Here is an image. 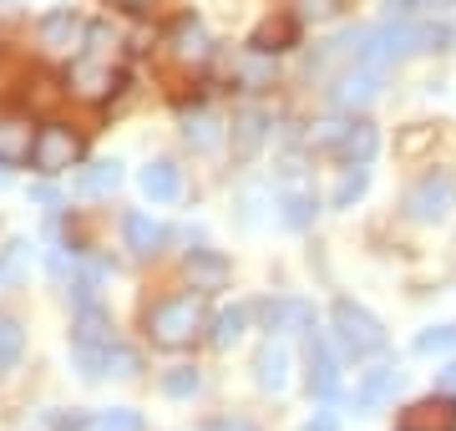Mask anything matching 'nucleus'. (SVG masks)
<instances>
[{"label":"nucleus","instance_id":"nucleus-32","mask_svg":"<svg viewBox=\"0 0 456 431\" xmlns=\"http://www.w3.org/2000/svg\"><path fill=\"white\" fill-rule=\"evenodd\" d=\"M431 137H436V127H411V133L401 137V142H395V152H401V158H416V152H421L426 142H431Z\"/></svg>","mask_w":456,"mask_h":431},{"label":"nucleus","instance_id":"nucleus-11","mask_svg":"<svg viewBox=\"0 0 456 431\" xmlns=\"http://www.w3.org/2000/svg\"><path fill=\"white\" fill-rule=\"evenodd\" d=\"M137 183H142V193L152 203H178L183 199V167L173 163V158H152V163L137 173Z\"/></svg>","mask_w":456,"mask_h":431},{"label":"nucleus","instance_id":"nucleus-9","mask_svg":"<svg viewBox=\"0 0 456 431\" xmlns=\"http://www.w3.org/2000/svg\"><path fill=\"white\" fill-rule=\"evenodd\" d=\"M395 391H401V370L395 365H370L355 381V406L360 411H380L386 401H395Z\"/></svg>","mask_w":456,"mask_h":431},{"label":"nucleus","instance_id":"nucleus-1","mask_svg":"<svg viewBox=\"0 0 456 431\" xmlns=\"http://www.w3.org/2000/svg\"><path fill=\"white\" fill-rule=\"evenodd\" d=\"M203 325H208V310H203L198 295H167L147 310V335H152V346H163V350L193 346Z\"/></svg>","mask_w":456,"mask_h":431},{"label":"nucleus","instance_id":"nucleus-25","mask_svg":"<svg viewBox=\"0 0 456 431\" xmlns=\"http://www.w3.org/2000/svg\"><path fill=\"white\" fill-rule=\"evenodd\" d=\"M248 46L259 51V56H269V51H289L294 46V20H264Z\"/></svg>","mask_w":456,"mask_h":431},{"label":"nucleus","instance_id":"nucleus-3","mask_svg":"<svg viewBox=\"0 0 456 431\" xmlns=\"http://www.w3.org/2000/svg\"><path fill=\"white\" fill-rule=\"evenodd\" d=\"M112 320L102 305H82L77 320H71V350H77V365H82L86 381L107 376V350H112Z\"/></svg>","mask_w":456,"mask_h":431},{"label":"nucleus","instance_id":"nucleus-27","mask_svg":"<svg viewBox=\"0 0 456 431\" xmlns=\"http://www.w3.org/2000/svg\"><path fill=\"white\" fill-rule=\"evenodd\" d=\"M183 137H188L193 148H213V142H218V122H213L208 112H188L183 117Z\"/></svg>","mask_w":456,"mask_h":431},{"label":"nucleus","instance_id":"nucleus-39","mask_svg":"<svg viewBox=\"0 0 456 431\" xmlns=\"http://www.w3.org/2000/svg\"><path fill=\"white\" fill-rule=\"evenodd\" d=\"M0 183H5V173H0Z\"/></svg>","mask_w":456,"mask_h":431},{"label":"nucleus","instance_id":"nucleus-13","mask_svg":"<svg viewBox=\"0 0 456 431\" xmlns=\"http://www.w3.org/2000/svg\"><path fill=\"white\" fill-rule=\"evenodd\" d=\"M259 315H264L269 330H299V335L314 330V305L310 299H269V305H259Z\"/></svg>","mask_w":456,"mask_h":431},{"label":"nucleus","instance_id":"nucleus-4","mask_svg":"<svg viewBox=\"0 0 456 431\" xmlns=\"http://www.w3.org/2000/svg\"><path fill=\"white\" fill-rule=\"evenodd\" d=\"M330 320H335V335H340V346L350 350V355H380L386 350V325L365 310V305H355V299H335L330 305Z\"/></svg>","mask_w":456,"mask_h":431},{"label":"nucleus","instance_id":"nucleus-22","mask_svg":"<svg viewBox=\"0 0 456 431\" xmlns=\"http://www.w3.org/2000/svg\"><path fill=\"white\" fill-rule=\"evenodd\" d=\"M279 218H284L289 229H305L314 218V193L310 188H284V193H279Z\"/></svg>","mask_w":456,"mask_h":431},{"label":"nucleus","instance_id":"nucleus-20","mask_svg":"<svg viewBox=\"0 0 456 431\" xmlns=\"http://www.w3.org/2000/svg\"><path fill=\"white\" fill-rule=\"evenodd\" d=\"M167 46H173L178 61H203V56H208V31H203V20L183 16L178 26H173V36H167Z\"/></svg>","mask_w":456,"mask_h":431},{"label":"nucleus","instance_id":"nucleus-24","mask_svg":"<svg viewBox=\"0 0 456 431\" xmlns=\"http://www.w3.org/2000/svg\"><path fill=\"white\" fill-rule=\"evenodd\" d=\"M20 355H26V330H20V320L0 315V376H5V370H16Z\"/></svg>","mask_w":456,"mask_h":431},{"label":"nucleus","instance_id":"nucleus-36","mask_svg":"<svg viewBox=\"0 0 456 431\" xmlns=\"http://www.w3.org/2000/svg\"><path fill=\"white\" fill-rule=\"evenodd\" d=\"M299 5H305L310 16H325V11H335V0H299Z\"/></svg>","mask_w":456,"mask_h":431},{"label":"nucleus","instance_id":"nucleus-15","mask_svg":"<svg viewBox=\"0 0 456 431\" xmlns=\"http://www.w3.org/2000/svg\"><path fill=\"white\" fill-rule=\"evenodd\" d=\"M31 148H36L31 122L26 117H0V167L31 163Z\"/></svg>","mask_w":456,"mask_h":431},{"label":"nucleus","instance_id":"nucleus-10","mask_svg":"<svg viewBox=\"0 0 456 431\" xmlns=\"http://www.w3.org/2000/svg\"><path fill=\"white\" fill-rule=\"evenodd\" d=\"M310 396H335L340 391V361H335V350L320 330H310Z\"/></svg>","mask_w":456,"mask_h":431},{"label":"nucleus","instance_id":"nucleus-16","mask_svg":"<svg viewBox=\"0 0 456 431\" xmlns=\"http://www.w3.org/2000/svg\"><path fill=\"white\" fill-rule=\"evenodd\" d=\"M122 239H127V249L137 254V259H152V254L163 249L167 229L158 224V218H147V214H137V208H132V214L122 218Z\"/></svg>","mask_w":456,"mask_h":431},{"label":"nucleus","instance_id":"nucleus-8","mask_svg":"<svg viewBox=\"0 0 456 431\" xmlns=\"http://www.w3.org/2000/svg\"><path fill=\"white\" fill-rule=\"evenodd\" d=\"M380 97V71L375 67H350V71H340L335 77V86H330V102L335 107H345V112H355V107H370V102Z\"/></svg>","mask_w":456,"mask_h":431},{"label":"nucleus","instance_id":"nucleus-21","mask_svg":"<svg viewBox=\"0 0 456 431\" xmlns=\"http://www.w3.org/2000/svg\"><path fill=\"white\" fill-rule=\"evenodd\" d=\"M264 133H269V117H264V112H254V107H248V112H239V117H233V152H239V158H248V152L264 142Z\"/></svg>","mask_w":456,"mask_h":431},{"label":"nucleus","instance_id":"nucleus-33","mask_svg":"<svg viewBox=\"0 0 456 431\" xmlns=\"http://www.w3.org/2000/svg\"><path fill=\"white\" fill-rule=\"evenodd\" d=\"M299 431H340V416H330V411H320V416H310Z\"/></svg>","mask_w":456,"mask_h":431},{"label":"nucleus","instance_id":"nucleus-23","mask_svg":"<svg viewBox=\"0 0 456 431\" xmlns=\"http://www.w3.org/2000/svg\"><path fill=\"white\" fill-rule=\"evenodd\" d=\"M244 325H248V310L244 305H233V310H218L213 315V330H208V340H213V350H228L239 335H244Z\"/></svg>","mask_w":456,"mask_h":431},{"label":"nucleus","instance_id":"nucleus-38","mask_svg":"<svg viewBox=\"0 0 456 431\" xmlns=\"http://www.w3.org/2000/svg\"><path fill=\"white\" fill-rule=\"evenodd\" d=\"M127 11H147V5H158V0H122Z\"/></svg>","mask_w":456,"mask_h":431},{"label":"nucleus","instance_id":"nucleus-17","mask_svg":"<svg viewBox=\"0 0 456 431\" xmlns=\"http://www.w3.org/2000/svg\"><path fill=\"white\" fill-rule=\"evenodd\" d=\"M395 431H456V406L452 401H421L401 416Z\"/></svg>","mask_w":456,"mask_h":431},{"label":"nucleus","instance_id":"nucleus-18","mask_svg":"<svg viewBox=\"0 0 456 431\" xmlns=\"http://www.w3.org/2000/svg\"><path fill=\"white\" fill-rule=\"evenodd\" d=\"M183 269H188L193 289H224L228 284V259L213 254V249H193L188 259H183Z\"/></svg>","mask_w":456,"mask_h":431},{"label":"nucleus","instance_id":"nucleus-12","mask_svg":"<svg viewBox=\"0 0 456 431\" xmlns=\"http://www.w3.org/2000/svg\"><path fill=\"white\" fill-rule=\"evenodd\" d=\"M254 381L264 386V391H284L289 386V346L284 340H264L259 350H254Z\"/></svg>","mask_w":456,"mask_h":431},{"label":"nucleus","instance_id":"nucleus-31","mask_svg":"<svg viewBox=\"0 0 456 431\" xmlns=\"http://www.w3.org/2000/svg\"><path fill=\"white\" fill-rule=\"evenodd\" d=\"M107 376H137V355L122 350V346H112L107 350Z\"/></svg>","mask_w":456,"mask_h":431},{"label":"nucleus","instance_id":"nucleus-14","mask_svg":"<svg viewBox=\"0 0 456 431\" xmlns=\"http://www.w3.org/2000/svg\"><path fill=\"white\" fill-rule=\"evenodd\" d=\"M86 31H82V16L71 11V5H61V11H51L46 20H41V46L46 51H71L82 46Z\"/></svg>","mask_w":456,"mask_h":431},{"label":"nucleus","instance_id":"nucleus-7","mask_svg":"<svg viewBox=\"0 0 456 431\" xmlns=\"http://www.w3.org/2000/svg\"><path fill=\"white\" fill-rule=\"evenodd\" d=\"M117 86H122V71L112 61H102V56H77V67H71V92L86 102H102L112 97Z\"/></svg>","mask_w":456,"mask_h":431},{"label":"nucleus","instance_id":"nucleus-35","mask_svg":"<svg viewBox=\"0 0 456 431\" xmlns=\"http://www.w3.org/2000/svg\"><path fill=\"white\" fill-rule=\"evenodd\" d=\"M208 431H259V427H248V421H239V416H224V421H213Z\"/></svg>","mask_w":456,"mask_h":431},{"label":"nucleus","instance_id":"nucleus-19","mask_svg":"<svg viewBox=\"0 0 456 431\" xmlns=\"http://www.w3.org/2000/svg\"><path fill=\"white\" fill-rule=\"evenodd\" d=\"M117 183H122V163H117V158H97V163H86L82 173H77V193H82V199H107Z\"/></svg>","mask_w":456,"mask_h":431},{"label":"nucleus","instance_id":"nucleus-26","mask_svg":"<svg viewBox=\"0 0 456 431\" xmlns=\"http://www.w3.org/2000/svg\"><path fill=\"white\" fill-rule=\"evenodd\" d=\"M365 188H370V167L365 163H350L345 167V178H340V188H335V208H350V203H360L365 199Z\"/></svg>","mask_w":456,"mask_h":431},{"label":"nucleus","instance_id":"nucleus-2","mask_svg":"<svg viewBox=\"0 0 456 431\" xmlns=\"http://www.w3.org/2000/svg\"><path fill=\"white\" fill-rule=\"evenodd\" d=\"M310 148L330 152L335 163H370L375 148H380V133H375V122L365 117H345V122H314L310 127Z\"/></svg>","mask_w":456,"mask_h":431},{"label":"nucleus","instance_id":"nucleus-28","mask_svg":"<svg viewBox=\"0 0 456 431\" xmlns=\"http://www.w3.org/2000/svg\"><path fill=\"white\" fill-rule=\"evenodd\" d=\"M446 350H456V325H431L416 335V355H446Z\"/></svg>","mask_w":456,"mask_h":431},{"label":"nucleus","instance_id":"nucleus-34","mask_svg":"<svg viewBox=\"0 0 456 431\" xmlns=\"http://www.w3.org/2000/svg\"><path fill=\"white\" fill-rule=\"evenodd\" d=\"M51 427L56 431H86L92 427V416H51Z\"/></svg>","mask_w":456,"mask_h":431},{"label":"nucleus","instance_id":"nucleus-37","mask_svg":"<svg viewBox=\"0 0 456 431\" xmlns=\"http://www.w3.org/2000/svg\"><path fill=\"white\" fill-rule=\"evenodd\" d=\"M441 391H446V396H452V391H456V361L446 365V370H441Z\"/></svg>","mask_w":456,"mask_h":431},{"label":"nucleus","instance_id":"nucleus-6","mask_svg":"<svg viewBox=\"0 0 456 431\" xmlns=\"http://www.w3.org/2000/svg\"><path fill=\"white\" fill-rule=\"evenodd\" d=\"M82 158V137L71 133V127H36V148H31V167L36 173H66V167H77Z\"/></svg>","mask_w":456,"mask_h":431},{"label":"nucleus","instance_id":"nucleus-30","mask_svg":"<svg viewBox=\"0 0 456 431\" xmlns=\"http://www.w3.org/2000/svg\"><path fill=\"white\" fill-rule=\"evenodd\" d=\"M163 391H167V396H193V391H198V370H193V365L167 370V376H163Z\"/></svg>","mask_w":456,"mask_h":431},{"label":"nucleus","instance_id":"nucleus-5","mask_svg":"<svg viewBox=\"0 0 456 431\" xmlns=\"http://www.w3.org/2000/svg\"><path fill=\"white\" fill-rule=\"evenodd\" d=\"M452 208H456V173L431 167V173H421V178L411 183V193H406V218L411 224H441Z\"/></svg>","mask_w":456,"mask_h":431},{"label":"nucleus","instance_id":"nucleus-29","mask_svg":"<svg viewBox=\"0 0 456 431\" xmlns=\"http://www.w3.org/2000/svg\"><path fill=\"white\" fill-rule=\"evenodd\" d=\"M92 427H97V431H147L142 416H137V411H122V406H117V411H102Z\"/></svg>","mask_w":456,"mask_h":431}]
</instances>
